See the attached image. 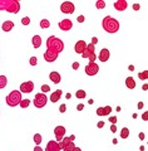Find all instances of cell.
Masks as SVG:
<instances>
[{
    "label": "cell",
    "instance_id": "6da1fadb",
    "mask_svg": "<svg viewBox=\"0 0 148 151\" xmlns=\"http://www.w3.org/2000/svg\"><path fill=\"white\" fill-rule=\"evenodd\" d=\"M63 49H64V43L58 37L50 35L46 39V50H50V52H54V53L59 54L63 52Z\"/></svg>",
    "mask_w": 148,
    "mask_h": 151
},
{
    "label": "cell",
    "instance_id": "7a4b0ae2",
    "mask_svg": "<svg viewBox=\"0 0 148 151\" xmlns=\"http://www.w3.org/2000/svg\"><path fill=\"white\" fill-rule=\"evenodd\" d=\"M102 27L107 33L114 34V33H117L119 30V22L113 17H104L102 22Z\"/></svg>",
    "mask_w": 148,
    "mask_h": 151
},
{
    "label": "cell",
    "instance_id": "3957f363",
    "mask_svg": "<svg viewBox=\"0 0 148 151\" xmlns=\"http://www.w3.org/2000/svg\"><path fill=\"white\" fill-rule=\"evenodd\" d=\"M21 100H23V98H21V92L18 91V89H15V91H11V92L5 97L6 105H8L9 107H16L19 103H20Z\"/></svg>",
    "mask_w": 148,
    "mask_h": 151
},
{
    "label": "cell",
    "instance_id": "277c9868",
    "mask_svg": "<svg viewBox=\"0 0 148 151\" xmlns=\"http://www.w3.org/2000/svg\"><path fill=\"white\" fill-rule=\"evenodd\" d=\"M10 14H18L20 12V3L16 0H6V5H5V10Z\"/></svg>",
    "mask_w": 148,
    "mask_h": 151
},
{
    "label": "cell",
    "instance_id": "5b68a950",
    "mask_svg": "<svg viewBox=\"0 0 148 151\" xmlns=\"http://www.w3.org/2000/svg\"><path fill=\"white\" fill-rule=\"evenodd\" d=\"M46 102H48V97L45 93H36L34 97V101H33L36 108H43L46 105Z\"/></svg>",
    "mask_w": 148,
    "mask_h": 151
},
{
    "label": "cell",
    "instance_id": "8992f818",
    "mask_svg": "<svg viewBox=\"0 0 148 151\" xmlns=\"http://www.w3.org/2000/svg\"><path fill=\"white\" fill-rule=\"evenodd\" d=\"M19 91L21 93H31L34 91V82L33 81H26V82H23L20 84V88Z\"/></svg>",
    "mask_w": 148,
    "mask_h": 151
},
{
    "label": "cell",
    "instance_id": "52a82bcc",
    "mask_svg": "<svg viewBox=\"0 0 148 151\" xmlns=\"http://www.w3.org/2000/svg\"><path fill=\"white\" fill-rule=\"evenodd\" d=\"M60 10H61V13H64V14H73L74 10H75V6H74L73 3H70V1H64V3L60 5Z\"/></svg>",
    "mask_w": 148,
    "mask_h": 151
},
{
    "label": "cell",
    "instance_id": "ba28073f",
    "mask_svg": "<svg viewBox=\"0 0 148 151\" xmlns=\"http://www.w3.org/2000/svg\"><path fill=\"white\" fill-rule=\"evenodd\" d=\"M54 135H55V141L60 142L63 137L65 136V127L64 126H56L54 129Z\"/></svg>",
    "mask_w": 148,
    "mask_h": 151
},
{
    "label": "cell",
    "instance_id": "9c48e42d",
    "mask_svg": "<svg viewBox=\"0 0 148 151\" xmlns=\"http://www.w3.org/2000/svg\"><path fill=\"white\" fill-rule=\"evenodd\" d=\"M99 72V67L97 63H88L87 67H85V73H87L88 76H95Z\"/></svg>",
    "mask_w": 148,
    "mask_h": 151
},
{
    "label": "cell",
    "instance_id": "30bf717a",
    "mask_svg": "<svg viewBox=\"0 0 148 151\" xmlns=\"http://www.w3.org/2000/svg\"><path fill=\"white\" fill-rule=\"evenodd\" d=\"M58 27L60 28V30L68 32V30H70L71 28H73V23H71L70 19H63V20H60V22H59Z\"/></svg>",
    "mask_w": 148,
    "mask_h": 151
},
{
    "label": "cell",
    "instance_id": "8fae6325",
    "mask_svg": "<svg viewBox=\"0 0 148 151\" xmlns=\"http://www.w3.org/2000/svg\"><path fill=\"white\" fill-rule=\"evenodd\" d=\"M95 53V45H93L92 43H88L87 44V47H85V49H84V52L82 53V57L83 58H89L92 54H94Z\"/></svg>",
    "mask_w": 148,
    "mask_h": 151
},
{
    "label": "cell",
    "instance_id": "7c38bea8",
    "mask_svg": "<svg viewBox=\"0 0 148 151\" xmlns=\"http://www.w3.org/2000/svg\"><path fill=\"white\" fill-rule=\"evenodd\" d=\"M45 151H60L59 144L56 142L55 140L48 141V144H46V146H45Z\"/></svg>",
    "mask_w": 148,
    "mask_h": 151
},
{
    "label": "cell",
    "instance_id": "4fadbf2b",
    "mask_svg": "<svg viewBox=\"0 0 148 151\" xmlns=\"http://www.w3.org/2000/svg\"><path fill=\"white\" fill-rule=\"evenodd\" d=\"M109 57H111V52H109L107 48H103L101 52H99L98 59L101 60V62H107V60L109 59Z\"/></svg>",
    "mask_w": 148,
    "mask_h": 151
},
{
    "label": "cell",
    "instance_id": "5bb4252c",
    "mask_svg": "<svg viewBox=\"0 0 148 151\" xmlns=\"http://www.w3.org/2000/svg\"><path fill=\"white\" fill-rule=\"evenodd\" d=\"M113 5H114V8H116V10H118V12H124L126 9L128 8V3L126 1V0H118V1H116Z\"/></svg>",
    "mask_w": 148,
    "mask_h": 151
},
{
    "label": "cell",
    "instance_id": "9a60e30c",
    "mask_svg": "<svg viewBox=\"0 0 148 151\" xmlns=\"http://www.w3.org/2000/svg\"><path fill=\"white\" fill-rule=\"evenodd\" d=\"M85 47H87V43H85L84 40H78L77 43H75L74 45V50H75V53H78V54H82L84 49H85Z\"/></svg>",
    "mask_w": 148,
    "mask_h": 151
},
{
    "label": "cell",
    "instance_id": "2e32d148",
    "mask_svg": "<svg viewBox=\"0 0 148 151\" xmlns=\"http://www.w3.org/2000/svg\"><path fill=\"white\" fill-rule=\"evenodd\" d=\"M58 55L59 54H56L54 53V52H50V50H45V53H44V59L46 60V62H54V60H56V58H58Z\"/></svg>",
    "mask_w": 148,
    "mask_h": 151
},
{
    "label": "cell",
    "instance_id": "e0dca14e",
    "mask_svg": "<svg viewBox=\"0 0 148 151\" xmlns=\"http://www.w3.org/2000/svg\"><path fill=\"white\" fill-rule=\"evenodd\" d=\"M61 96H63V91H61V89H56V91H54L50 94V102H53V103L58 102L61 98Z\"/></svg>",
    "mask_w": 148,
    "mask_h": 151
},
{
    "label": "cell",
    "instance_id": "ac0fdd59",
    "mask_svg": "<svg viewBox=\"0 0 148 151\" xmlns=\"http://www.w3.org/2000/svg\"><path fill=\"white\" fill-rule=\"evenodd\" d=\"M49 79H50V81L53 82L54 84H58V83H60V81H61V77H60V74H59L58 72L53 70V72L49 73Z\"/></svg>",
    "mask_w": 148,
    "mask_h": 151
},
{
    "label": "cell",
    "instance_id": "d6986e66",
    "mask_svg": "<svg viewBox=\"0 0 148 151\" xmlns=\"http://www.w3.org/2000/svg\"><path fill=\"white\" fill-rule=\"evenodd\" d=\"M14 27H15V24H14V22H11V20H5L1 24V29L4 30V32H10V30H13L14 29Z\"/></svg>",
    "mask_w": 148,
    "mask_h": 151
},
{
    "label": "cell",
    "instance_id": "ffe728a7",
    "mask_svg": "<svg viewBox=\"0 0 148 151\" xmlns=\"http://www.w3.org/2000/svg\"><path fill=\"white\" fill-rule=\"evenodd\" d=\"M126 86H127V88H129V89H134L136 86H137L134 78L133 77H127L126 78Z\"/></svg>",
    "mask_w": 148,
    "mask_h": 151
},
{
    "label": "cell",
    "instance_id": "44dd1931",
    "mask_svg": "<svg viewBox=\"0 0 148 151\" xmlns=\"http://www.w3.org/2000/svg\"><path fill=\"white\" fill-rule=\"evenodd\" d=\"M74 147H75L74 141H70V142H66L64 145H61L60 146V150H63V151H73Z\"/></svg>",
    "mask_w": 148,
    "mask_h": 151
},
{
    "label": "cell",
    "instance_id": "7402d4cb",
    "mask_svg": "<svg viewBox=\"0 0 148 151\" xmlns=\"http://www.w3.org/2000/svg\"><path fill=\"white\" fill-rule=\"evenodd\" d=\"M31 42H33V47H34L35 49L40 48V45H41V38H40V35H34V37H33V39H31Z\"/></svg>",
    "mask_w": 148,
    "mask_h": 151
},
{
    "label": "cell",
    "instance_id": "603a6c76",
    "mask_svg": "<svg viewBox=\"0 0 148 151\" xmlns=\"http://www.w3.org/2000/svg\"><path fill=\"white\" fill-rule=\"evenodd\" d=\"M75 97L79 98V100H83V98L87 97V93H85L84 89H78V91L75 92Z\"/></svg>",
    "mask_w": 148,
    "mask_h": 151
},
{
    "label": "cell",
    "instance_id": "cb8c5ba5",
    "mask_svg": "<svg viewBox=\"0 0 148 151\" xmlns=\"http://www.w3.org/2000/svg\"><path fill=\"white\" fill-rule=\"evenodd\" d=\"M40 28H41V29H48V28H49L50 27V22L49 20H48V19H41V20H40Z\"/></svg>",
    "mask_w": 148,
    "mask_h": 151
},
{
    "label": "cell",
    "instance_id": "d4e9b609",
    "mask_svg": "<svg viewBox=\"0 0 148 151\" xmlns=\"http://www.w3.org/2000/svg\"><path fill=\"white\" fill-rule=\"evenodd\" d=\"M6 84H8V78L5 76H0V89L5 88Z\"/></svg>",
    "mask_w": 148,
    "mask_h": 151
},
{
    "label": "cell",
    "instance_id": "484cf974",
    "mask_svg": "<svg viewBox=\"0 0 148 151\" xmlns=\"http://www.w3.org/2000/svg\"><path fill=\"white\" fill-rule=\"evenodd\" d=\"M128 136H129V130H128V127H123L121 130V139H128Z\"/></svg>",
    "mask_w": 148,
    "mask_h": 151
},
{
    "label": "cell",
    "instance_id": "4316f807",
    "mask_svg": "<svg viewBox=\"0 0 148 151\" xmlns=\"http://www.w3.org/2000/svg\"><path fill=\"white\" fill-rule=\"evenodd\" d=\"M33 141L35 142V145H40V144H41V141H43L41 135H40V134H35V135H34V137H33Z\"/></svg>",
    "mask_w": 148,
    "mask_h": 151
},
{
    "label": "cell",
    "instance_id": "83f0119b",
    "mask_svg": "<svg viewBox=\"0 0 148 151\" xmlns=\"http://www.w3.org/2000/svg\"><path fill=\"white\" fill-rule=\"evenodd\" d=\"M30 105V100H28V98H25V100H21L20 103H19V106H20L21 108H28Z\"/></svg>",
    "mask_w": 148,
    "mask_h": 151
},
{
    "label": "cell",
    "instance_id": "f1b7e54d",
    "mask_svg": "<svg viewBox=\"0 0 148 151\" xmlns=\"http://www.w3.org/2000/svg\"><path fill=\"white\" fill-rule=\"evenodd\" d=\"M138 78H139L141 81H146V79H148V70H143V72L138 73Z\"/></svg>",
    "mask_w": 148,
    "mask_h": 151
},
{
    "label": "cell",
    "instance_id": "f546056e",
    "mask_svg": "<svg viewBox=\"0 0 148 151\" xmlns=\"http://www.w3.org/2000/svg\"><path fill=\"white\" fill-rule=\"evenodd\" d=\"M95 8L97 9H104L106 8V1H103V0H98V1L95 3Z\"/></svg>",
    "mask_w": 148,
    "mask_h": 151
},
{
    "label": "cell",
    "instance_id": "4dcf8cb0",
    "mask_svg": "<svg viewBox=\"0 0 148 151\" xmlns=\"http://www.w3.org/2000/svg\"><path fill=\"white\" fill-rule=\"evenodd\" d=\"M21 24L23 25H29L30 24V18L29 17H24L21 19Z\"/></svg>",
    "mask_w": 148,
    "mask_h": 151
},
{
    "label": "cell",
    "instance_id": "1f68e13d",
    "mask_svg": "<svg viewBox=\"0 0 148 151\" xmlns=\"http://www.w3.org/2000/svg\"><path fill=\"white\" fill-rule=\"evenodd\" d=\"M40 89H41V93H48L50 91V87L48 86V84H43V86L40 87Z\"/></svg>",
    "mask_w": 148,
    "mask_h": 151
},
{
    "label": "cell",
    "instance_id": "d6a6232c",
    "mask_svg": "<svg viewBox=\"0 0 148 151\" xmlns=\"http://www.w3.org/2000/svg\"><path fill=\"white\" fill-rule=\"evenodd\" d=\"M29 63H30V65H33V67H35V65L38 64V58H36V57H31L30 60H29Z\"/></svg>",
    "mask_w": 148,
    "mask_h": 151
},
{
    "label": "cell",
    "instance_id": "836d02e7",
    "mask_svg": "<svg viewBox=\"0 0 148 151\" xmlns=\"http://www.w3.org/2000/svg\"><path fill=\"white\" fill-rule=\"evenodd\" d=\"M95 112H97V115L98 116H106V113H104V110H103V107H98L97 108V111H95Z\"/></svg>",
    "mask_w": 148,
    "mask_h": 151
},
{
    "label": "cell",
    "instance_id": "e575fe53",
    "mask_svg": "<svg viewBox=\"0 0 148 151\" xmlns=\"http://www.w3.org/2000/svg\"><path fill=\"white\" fill-rule=\"evenodd\" d=\"M103 110H104V113H106V116H108L109 113L112 112V107H111V106H106V107H103Z\"/></svg>",
    "mask_w": 148,
    "mask_h": 151
},
{
    "label": "cell",
    "instance_id": "d590c367",
    "mask_svg": "<svg viewBox=\"0 0 148 151\" xmlns=\"http://www.w3.org/2000/svg\"><path fill=\"white\" fill-rule=\"evenodd\" d=\"M95 59H97V54H92V55H90L89 57V58H88V60H89V63H94L95 62Z\"/></svg>",
    "mask_w": 148,
    "mask_h": 151
},
{
    "label": "cell",
    "instance_id": "8d00e7d4",
    "mask_svg": "<svg viewBox=\"0 0 148 151\" xmlns=\"http://www.w3.org/2000/svg\"><path fill=\"white\" fill-rule=\"evenodd\" d=\"M65 111H66V105H65V103H61L60 107H59V112L60 113H64Z\"/></svg>",
    "mask_w": 148,
    "mask_h": 151
},
{
    "label": "cell",
    "instance_id": "74e56055",
    "mask_svg": "<svg viewBox=\"0 0 148 151\" xmlns=\"http://www.w3.org/2000/svg\"><path fill=\"white\" fill-rule=\"evenodd\" d=\"M109 122H111L112 125H116L117 124V117H114V116H112V117H109V120H108Z\"/></svg>",
    "mask_w": 148,
    "mask_h": 151
},
{
    "label": "cell",
    "instance_id": "f35d334b",
    "mask_svg": "<svg viewBox=\"0 0 148 151\" xmlns=\"http://www.w3.org/2000/svg\"><path fill=\"white\" fill-rule=\"evenodd\" d=\"M77 20H78V23H84V20H85V17H84V15H79Z\"/></svg>",
    "mask_w": 148,
    "mask_h": 151
},
{
    "label": "cell",
    "instance_id": "ab89813d",
    "mask_svg": "<svg viewBox=\"0 0 148 151\" xmlns=\"http://www.w3.org/2000/svg\"><path fill=\"white\" fill-rule=\"evenodd\" d=\"M133 10H136V12H138V10H139V9H141V5H139V4H133Z\"/></svg>",
    "mask_w": 148,
    "mask_h": 151
},
{
    "label": "cell",
    "instance_id": "60d3db41",
    "mask_svg": "<svg viewBox=\"0 0 148 151\" xmlns=\"http://www.w3.org/2000/svg\"><path fill=\"white\" fill-rule=\"evenodd\" d=\"M142 120H143V121H147V120H148V112H143Z\"/></svg>",
    "mask_w": 148,
    "mask_h": 151
},
{
    "label": "cell",
    "instance_id": "b9f144b4",
    "mask_svg": "<svg viewBox=\"0 0 148 151\" xmlns=\"http://www.w3.org/2000/svg\"><path fill=\"white\" fill-rule=\"evenodd\" d=\"M71 68H73V69H78L79 68V63L78 62H74L73 64H71Z\"/></svg>",
    "mask_w": 148,
    "mask_h": 151
},
{
    "label": "cell",
    "instance_id": "7bdbcfd3",
    "mask_svg": "<svg viewBox=\"0 0 148 151\" xmlns=\"http://www.w3.org/2000/svg\"><path fill=\"white\" fill-rule=\"evenodd\" d=\"M97 43H98V38H97V37H93V38H92V44L95 45Z\"/></svg>",
    "mask_w": 148,
    "mask_h": 151
},
{
    "label": "cell",
    "instance_id": "ee69618b",
    "mask_svg": "<svg viewBox=\"0 0 148 151\" xmlns=\"http://www.w3.org/2000/svg\"><path fill=\"white\" fill-rule=\"evenodd\" d=\"M97 127H98V129H102V127H104V122L103 121H99L98 124H97Z\"/></svg>",
    "mask_w": 148,
    "mask_h": 151
},
{
    "label": "cell",
    "instance_id": "f6af8a7d",
    "mask_svg": "<svg viewBox=\"0 0 148 151\" xmlns=\"http://www.w3.org/2000/svg\"><path fill=\"white\" fill-rule=\"evenodd\" d=\"M111 131L113 132V134H114V132H117V131H118V130H117V126H116V125H112V126H111Z\"/></svg>",
    "mask_w": 148,
    "mask_h": 151
},
{
    "label": "cell",
    "instance_id": "bcb514c9",
    "mask_svg": "<svg viewBox=\"0 0 148 151\" xmlns=\"http://www.w3.org/2000/svg\"><path fill=\"white\" fill-rule=\"evenodd\" d=\"M83 108H84V105H83V103H79V105L77 106V110H78V111H82Z\"/></svg>",
    "mask_w": 148,
    "mask_h": 151
},
{
    "label": "cell",
    "instance_id": "7dc6e473",
    "mask_svg": "<svg viewBox=\"0 0 148 151\" xmlns=\"http://www.w3.org/2000/svg\"><path fill=\"white\" fill-rule=\"evenodd\" d=\"M34 151H43V149L40 147V146H39V145H36V146H35V147H34Z\"/></svg>",
    "mask_w": 148,
    "mask_h": 151
},
{
    "label": "cell",
    "instance_id": "c3c4849f",
    "mask_svg": "<svg viewBox=\"0 0 148 151\" xmlns=\"http://www.w3.org/2000/svg\"><path fill=\"white\" fill-rule=\"evenodd\" d=\"M139 139H141V140H144V139H146V135L143 134V132H141V134H139Z\"/></svg>",
    "mask_w": 148,
    "mask_h": 151
},
{
    "label": "cell",
    "instance_id": "681fc988",
    "mask_svg": "<svg viewBox=\"0 0 148 151\" xmlns=\"http://www.w3.org/2000/svg\"><path fill=\"white\" fill-rule=\"evenodd\" d=\"M143 106H144V105H143V102H139V103H138V110H142Z\"/></svg>",
    "mask_w": 148,
    "mask_h": 151
},
{
    "label": "cell",
    "instance_id": "f907efd6",
    "mask_svg": "<svg viewBox=\"0 0 148 151\" xmlns=\"http://www.w3.org/2000/svg\"><path fill=\"white\" fill-rule=\"evenodd\" d=\"M142 89H143V91H147V89H148V84H143Z\"/></svg>",
    "mask_w": 148,
    "mask_h": 151
},
{
    "label": "cell",
    "instance_id": "816d5d0a",
    "mask_svg": "<svg viewBox=\"0 0 148 151\" xmlns=\"http://www.w3.org/2000/svg\"><path fill=\"white\" fill-rule=\"evenodd\" d=\"M70 97H71L70 93H66V94H65V98H66V100H70Z\"/></svg>",
    "mask_w": 148,
    "mask_h": 151
},
{
    "label": "cell",
    "instance_id": "f5cc1de1",
    "mask_svg": "<svg viewBox=\"0 0 148 151\" xmlns=\"http://www.w3.org/2000/svg\"><path fill=\"white\" fill-rule=\"evenodd\" d=\"M73 151H82V149H80V147H77V146H75Z\"/></svg>",
    "mask_w": 148,
    "mask_h": 151
},
{
    "label": "cell",
    "instance_id": "db71d44e",
    "mask_svg": "<svg viewBox=\"0 0 148 151\" xmlns=\"http://www.w3.org/2000/svg\"><path fill=\"white\" fill-rule=\"evenodd\" d=\"M69 137H70V140H71V141H74V140H75V136H74V135H70Z\"/></svg>",
    "mask_w": 148,
    "mask_h": 151
},
{
    "label": "cell",
    "instance_id": "11a10c76",
    "mask_svg": "<svg viewBox=\"0 0 148 151\" xmlns=\"http://www.w3.org/2000/svg\"><path fill=\"white\" fill-rule=\"evenodd\" d=\"M129 70H134V65H133V64L129 65Z\"/></svg>",
    "mask_w": 148,
    "mask_h": 151
},
{
    "label": "cell",
    "instance_id": "9f6ffc18",
    "mask_svg": "<svg viewBox=\"0 0 148 151\" xmlns=\"http://www.w3.org/2000/svg\"><path fill=\"white\" fill-rule=\"evenodd\" d=\"M93 102H94L93 100H89V101H88V103H89V105H93Z\"/></svg>",
    "mask_w": 148,
    "mask_h": 151
}]
</instances>
